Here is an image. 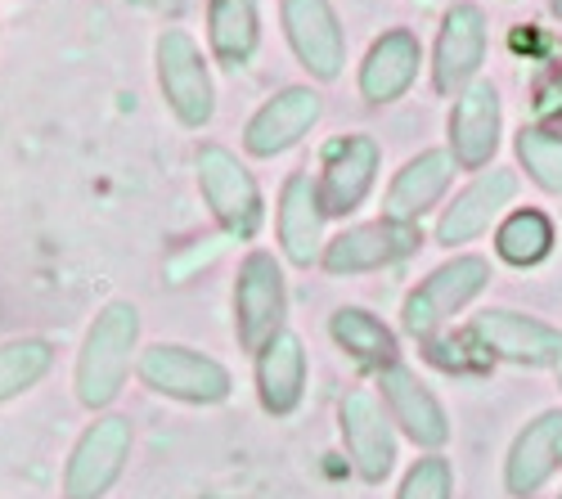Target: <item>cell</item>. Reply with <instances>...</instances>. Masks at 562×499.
<instances>
[{"instance_id":"6da1fadb","label":"cell","mask_w":562,"mask_h":499,"mask_svg":"<svg viewBox=\"0 0 562 499\" xmlns=\"http://www.w3.org/2000/svg\"><path fill=\"white\" fill-rule=\"evenodd\" d=\"M135 355H139V310H135V302L113 297L100 306L95 320H90V329L77 347V365H72L77 400L90 415L109 410L122 396Z\"/></svg>"},{"instance_id":"7a4b0ae2","label":"cell","mask_w":562,"mask_h":499,"mask_svg":"<svg viewBox=\"0 0 562 499\" xmlns=\"http://www.w3.org/2000/svg\"><path fill=\"white\" fill-rule=\"evenodd\" d=\"M135 378L149 392L180 400V405H221L234 392L229 370L216 355L184 347V342H154L135 355Z\"/></svg>"},{"instance_id":"3957f363","label":"cell","mask_w":562,"mask_h":499,"mask_svg":"<svg viewBox=\"0 0 562 499\" xmlns=\"http://www.w3.org/2000/svg\"><path fill=\"white\" fill-rule=\"evenodd\" d=\"M131 445L135 428L126 415H100L95 423H86L64 464V499H104L126 473Z\"/></svg>"},{"instance_id":"277c9868","label":"cell","mask_w":562,"mask_h":499,"mask_svg":"<svg viewBox=\"0 0 562 499\" xmlns=\"http://www.w3.org/2000/svg\"><path fill=\"white\" fill-rule=\"evenodd\" d=\"M289 315V288H284V265L274 252H248L239 261V280H234V333L244 351H261L274 333H284Z\"/></svg>"},{"instance_id":"5b68a950","label":"cell","mask_w":562,"mask_h":499,"mask_svg":"<svg viewBox=\"0 0 562 499\" xmlns=\"http://www.w3.org/2000/svg\"><path fill=\"white\" fill-rule=\"evenodd\" d=\"M199 190L203 203L212 207V216L221 220V230L229 239H257L261 220H266V203L252 171L221 145H207L199 154Z\"/></svg>"},{"instance_id":"8992f818","label":"cell","mask_w":562,"mask_h":499,"mask_svg":"<svg viewBox=\"0 0 562 499\" xmlns=\"http://www.w3.org/2000/svg\"><path fill=\"white\" fill-rule=\"evenodd\" d=\"M491 284V261L486 257H450L446 265H437L432 275L405 297V329L414 338H432L450 315H459L468 302H477L482 288Z\"/></svg>"},{"instance_id":"52a82bcc","label":"cell","mask_w":562,"mask_h":499,"mask_svg":"<svg viewBox=\"0 0 562 499\" xmlns=\"http://www.w3.org/2000/svg\"><path fill=\"white\" fill-rule=\"evenodd\" d=\"M473 338L491 360H508V365H527V370H558L562 365V329L536 320V315L491 306L473 315L468 325Z\"/></svg>"},{"instance_id":"ba28073f","label":"cell","mask_w":562,"mask_h":499,"mask_svg":"<svg viewBox=\"0 0 562 499\" xmlns=\"http://www.w3.org/2000/svg\"><path fill=\"white\" fill-rule=\"evenodd\" d=\"M158 86L167 109L180 117V126H207L216 113V95H212V77L203 64V50L194 45L190 32H162L158 36Z\"/></svg>"},{"instance_id":"9c48e42d","label":"cell","mask_w":562,"mask_h":499,"mask_svg":"<svg viewBox=\"0 0 562 499\" xmlns=\"http://www.w3.org/2000/svg\"><path fill=\"white\" fill-rule=\"evenodd\" d=\"M338 428H342V445H347L360 481H369V486L387 481L396 468V432H392V419L383 405L369 392H347L338 400Z\"/></svg>"},{"instance_id":"30bf717a","label":"cell","mask_w":562,"mask_h":499,"mask_svg":"<svg viewBox=\"0 0 562 499\" xmlns=\"http://www.w3.org/2000/svg\"><path fill=\"white\" fill-rule=\"evenodd\" d=\"M418 243V225H401V220H369V225H351L338 239L324 243L319 265L329 275H364V270H383L405 261Z\"/></svg>"},{"instance_id":"8fae6325","label":"cell","mask_w":562,"mask_h":499,"mask_svg":"<svg viewBox=\"0 0 562 499\" xmlns=\"http://www.w3.org/2000/svg\"><path fill=\"white\" fill-rule=\"evenodd\" d=\"M379 392H383V410L387 419L414 441V445H424V450H441L450 441V415H446V405L432 396V387L418 378L409 365H387L379 374Z\"/></svg>"},{"instance_id":"7c38bea8","label":"cell","mask_w":562,"mask_h":499,"mask_svg":"<svg viewBox=\"0 0 562 499\" xmlns=\"http://www.w3.org/2000/svg\"><path fill=\"white\" fill-rule=\"evenodd\" d=\"M373 175H379V145L369 135H342L324 149V171H319V203L329 216H351L369 190H373Z\"/></svg>"},{"instance_id":"4fadbf2b","label":"cell","mask_w":562,"mask_h":499,"mask_svg":"<svg viewBox=\"0 0 562 499\" xmlns=\"http://www.w3.org/2000/svg\"><path fill=\"white\" fill-rule=\"evenodd\" d=\"M558 468H562V410H544L513 436L504 460V490L531 499L558 477Z\"/></svg>"},{"instance_id":"5bb4252c","label":"cell","mask_w":562,"mask_h":499,"mask_svg":"<svg viewBox=\"0 0 562 499\" xmlns=\"http://www.w3.org/2000/svg\"><path fill=\"white\" fill-rule=\"evenodd\" d=\"M513 194H518V175H513V171H482L473 185L459 190L454 203L441 212L437 243H446V248L473 243L477 235L491 230V220L513 203Z\"/></svg>"},{"instance_id":"9a60e30c","label":"cell","mask_w":562,"mask_h":499,"mask_svg":"<svg viewBox=\"0 0 562 499\" xmlns=\"http://www.w3.org/2000/svg\"><path fill=\"white\" fill-rule=\"evenodd\" d=\"M302 396H306V347L293 329H284L257 351V400L266 415L289 419L302 410Z\"/></svg>"},{"instance_id":"2e32d148","label":"cell","mask_w":562,"mask_h":499,"mask_svg":"<svg viewBox=\"0 0 562 499\" xmlns=\"http://www.w3.org/2000/svg\"><path fill=\"white\" fill-rule=\"evenodd\" d=\"M315 122H319V95L306 86H289L257 109V117L244 131V145L252 158H274L293 149Z\"/></svg>"},{"instance_id":"e0dca14e","label":"cell","mask_w":562,"mask_h":499,"mask_svg":"<svg viewBox=\"0 0 562 499\" xmlns=\"http://www.w3.org/2000/svg\"><path fill=\"white\" fill-rule=\"evenodd\" d=\"M284 27L297 59L319 77V81H334L342 72V27L338 14L329 10V0H284Z\"/></svg>"},{"instance_id":"ac0fdd59","label":"cell","mask_w":562,"mask_h":499,"mask_svg":"<svg viewBox=\"0 0 562 499\" xmlns=\"http://www.w3.org/2000/svg\"><path fill=\"white\" fill-rule=\"evenodd\" d=\"M324 220L329 212L319 203V185L306 171L289 175L284 194H279V248L293 265H311L324 257Z\"/></svg>"},{"instance_id":"d6986e66","label":"cell","mask_w":562,"mask_h":499,"mask_svg":"<svg viewBox=\"0 0 562 499\" xmlns=\"http://www.w3.org/2000/svg\"><path fill=\"white\" fill-rule=\"evenodd\" d=\"M450 149L454 162L477 171L495 158L499 149V95L491 81H473L459 95L454 113H450Z\"/></svg>"},{"instance_id":"ffe728a7","label":"cell","mask_w":562,"mask_h":499,"mask_svg":"<svg viewBox=\"0 0 562 499\" xmlns=\"http://www.w3.org/2000/svg\"><path fill=\"white\" fill-rule=\"evenodd\" d=\"M450 175H454V162L441 149H428V154L409 158L396 171V180H392L383 216L387 220H401V225H418V216H428L441 203V194L450 190Z\"/></svg>"},{"instance_id":"44dd1931","label":"cell","mask_w":562,"mask_h":499,"mask_svg":"<svg viewBox=\"0 0 562 499\" xmlns=\"http://www.w3.org/2000/svg\"><path fill=\"white\" fill-rule=\"evenodd\" d=\"M486 55V19L477 5H454L441 23V41H437V64H432V77H437V90H454L463 86L468 77L477 72Z\"/></svg>"},{"instance_id":"7402d4cb","label":"cell","mask_w":562,"mask_h":499,"mask_svg":"<svg viewBox=\"0 0 562 499\" xmlns=\"http://www.w3.org/2000/svg\"><path fill=\"white\" fill-rule=\"evenodd\" d=\"M414 77H418V41L409 32H387L383 41H373V50L360 68V90L364 100L387 104L405 95Z\"/></svg>"},{"instance_id":"603a6c76","label":"cell","mask_w":562,"mask_h":499,"mask_svg":"<svg viewBox=\"0 0 562 499\" xmlns=\"http://www.w3.org/2000/svg\"><path fill=\"white\" fill-rule=\"evenodd\" d=\"M329 333H334V342L356 360L360 370L383 374L387 365H396V360H401L396 333H392L373 310H364V306H342V310H334Z\"/></svg>"},{"instance_id":"cb8c5ba5","label":"cell","mask_w":562,"mask_h":499,"mask_svg":"<svg viewBox=\"0 0 562 499\" xmlns=\"http://www.w3.org/2000/svg\"><path fill=\"white\" fill-rule=\"evenodd\" d=\"M207 41L225 68H244L257 50V0H212Z\"/></svg>"},{"instance_id":"d4e9b609","label":"cell","mask_w":562,"mask_h":499,"mask_svg":"<svg viewBox=\"0 0 562 499\" xmlns=\"http://www.w3.org/2000/svg\"><path fill=\"white\" fill-rule=\"evenodd\" d=\"M50 370H55V342L50 338H10V342H0V405L27 396Z\"/></svg>"},{"instance_id":"484cf974","label":"cell","mask_w":562,"mask_h":499,"mask_svg":"<svg viewBox=\"0 0 562 499\" xmlns=\"http://www.w3.org/2000/svg\"><path fill=\"white\" fill-rule=\"evenodd\" d=\"M495 252L508 265H540L553 252V220L540 207H518L499 220L495 230Z\"/></svg>"},{"instance_id":"4316f807","label":"cell","mask_w":562,"mask_h":499,"mask_svg":"<svg viewBox=\"0 0 562 499\" xmlns=\"http://www.w3.org/2000/svg\"><path fill=\"white\" fill-rule=\"evenodd\" d=\"M518 158H522L527 175L536 180L540 190L562 194V135L540 131V126L522 131V135H518Z\"/></svg>"},{"instance_id":"83f0119b","label":"cell","mask_w":562,"mask_h":499,"mask_svg":"<svg viewBox=\"0 0 562 499\" xmlns=\"http://www.w3.org/2000/svg\"><path fill=\"white\" fill-rule=\"evenodd\" d=\"M396 499H454V468L441 455H424L401 481Z\"/></svg>"},{"instance_id":"f1b7e54d","label":"cell","mask_w":562,"mask_h":499,"mask_svg":"<svg viewBox=\"0 0 562 499\" xmlns=\"http://www.w3.org/2000/svg\"><path fill=\"white\" fill-rule=\"evenodd\" d=\"M553 14H558V19H562V0H553Z\"/></svg>"},{"instance_id":"f546056e","label":"cell","mask_w":562,"mask_h":499,"mask_svg":"<svg viewBox=\"0 0 562 499\" xmlns=\"http://www.w3.org/2000/svg\"><path fill=\"white\" fill-rule=\"evenodd\" d=\"M558 383H562V365H558Z\"/></svg>"},{"instance_id":"4dcf8cb0","label":"cell","mask_w":562,"mask_h":499,"mask_svg":"<svg viewBox=\"0 0 562 499\" xmlns=\"http://www.w3.org/2000/svg\"><path fill=\"white\" fill-rule=\"evenodd\" d=\"M558 499H562V495H558Z\"/></svg>"}]
</instances>
